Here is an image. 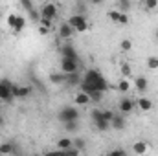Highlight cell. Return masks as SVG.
Listing matches in <instances>:
<instances>
[{"mask_svg": "<svg viewBox=\"0 0 158 156\" xmlns=\"http://www.w3.org/2000/svg\"><path fill=\"white\" fill-rule=\"evenodd\" d=\"M101 99H103V94H101V92H92V94H90V101L101 103Z\"/></svg>", "mask_w": 158, "mask_h": 156, "instance_id": "33", "label": "cell"}, {"mask_svg": "<svg viewBox=\"0 0 158 156\" xmlns=\"http://www.w3.org/2000/svg\"><path fill=\"white\" fill-rule=\"evenodd\" d=\"M17 17H19V15H15V13H9V15H7V26H9L11 30L15 28V22H17Z\"/></svg>", "mask_w": 158, "mask_h": 156, "instance_id": "32", "label": "cell"}, {"mask_svg": "<svg viewBox=\"0 0 158 156\" xmlns=\"http://www.w3.org/2000/svg\"><path fill=\"white\" fill-rule=\"evenodd\" d=\"M125 125H127V121H125V117L121 116V114H116L114 119L110 121V127H112V129H116V130H123V129H125Z\"/></svg>", "mask_w": 158, "mask_h": 156, "instance_id": "15", "label": "cell"}, {"mask_svg": "<svg viewBox=\"0 0 158 156\" xmlns=\"http://www.w3.org/2000/svg\"><path fill=\"white\" fill-rule=\"evenodd\" d=\"M15 151H17V147H15L13 142H4V143H0V156H9V154H13Z\"/></svg>", "mask_w": 158, "mask_h": 156, "instance_id": "12", "label": "cell"}, {"mask_svg": "<svg viewBox=\"0 0 158 156\" xmlns=\"http://www.w3.org/2000/svg\"><path fill=\"white\" fill-rule=\"evenodd\" d=\"M24 28H26V18H24L22 15H19V17H17V22H15V28H13V31L20 33Z\"/></svg>", "mask_w": 158, "mask_h": 156, "instance_id": "23", "label": "cell"}, {"mask_svg": "<svg viewBox=\"0 0 158 156\" xmlns=\"http://www.w3.org/2000/svg\"><path fill=\"white\" fill-rule=\"evenodd\" d=\"M57 147H59V151H70V149H74V140L61 138V140H57Z\"/></svg>", "mask_w": 158, "mask_h": 156, "instance_id": "17", "label": "cell"}, {"mask_svg": "<svg viewBox=\"0 0 158 156\" xmlns=\"http://www.w3.org/2000/svg\"><path fill=\"white\" fill-rule=\"evenodd\" d=\"M2 125H4V116L0 114V127H2Z\"/></svg>", "mask_w": 158, "mask_h": 156, "instance_id": "41", "label": "cell"}, {"mask_svg": "<svg viewBox=\"0 0 158 156\" xmlns=\"http://www.w3.org/2000/svg\"><path fill=\"white\" fill-rule=\"evenodd\" d=\"M116 88H118L119 92H123V94H125V92H129V90H131V81L121 77L118 81V84H116Z\"/></svg>", "mask_w": 158, "mask_h": 156, "instance_id": "22", "label": "cell"}, {"mask_svg": "<svg viewBox=\"0 0 158 156\" xmlns=\"http://www.w3.org/2000/svg\"><path fill=\"white\" fill-rule=\"evenodd\" d=\"M134 86H136L138 92H147L149 81H147V77H143V76H138V77L134 79Z\"/></svg>", "mask_w": 158, "mask_h": 156, "instance_id": "13", "label": "cell"}, {"mask_svg": "<svg viewBox=\"0 0 158 156\" xmlns=\"http://www.w3.org/2000/svg\"><path fill=\"white\" fill-rule=\"evenodd\" d=\"M107 90H109V83H107V79L101 76L99 70L90 68V70L85 72L83 81H81V84H79V92H85L86 96H90L92 92H101V94H105Z\"/></svg>", "mask_w": 158, "mask_h": 156, "instance_id": "1", "label": "cell"}, {"mask_svg": "<svg viewBox=\"0 0 158 156\" xmlns=\"http://www.w3.org/2000/svg\"><path fill=\"white\" fill-rule=\"evenodd\" d=\"M118 24H121V26H127V24H129V17H127V15H123V13H119Z\"/></svg>", "mask_w": 158, "mask_h": 156, "instance_id": "38", "label": "cell"}, {"mask_svg": "<svg viewBox=\"0 0 158 156\" xmlns=\"http://www.w3.org/2000/svg\"><path fill=\"white\" fill-rule=\"evenodd\" d=\"M76 15L86 17V4H85V2H77V4H76Z\"/></svg>", "mask_w": 158, "mask_h": 156, "instance_id": "28", "label": "cell"}, {"mask_svg": "<svg viewBox=\"0 0 158 156\" xmlns=\"http://www.w3.org/2000/svg\"><path fill=\"white\" fill-rule=\"evenodd\" d=\"M134 103H136V107H138L140 110H143V112H149V110H153V101H151L149 97H143V96H142V97H138Z\"/></svg>", "mask_w": 158, "mask_h": 156, "instance_id": "10", "label": "cell"}, {"mask_svg": "<svg viewBox=\"0 0 158 156\" xmlns=\"http://www.w3.org/2000/svg\"><path fill=\"white\" fill-rule=\"evenodd\" d=\"M116 6H118V11H119V13H123V15H127V13H129V9L132 7V4H131L129 0H119Z\"/></svg>", "mask_w": 158, "mask_h": 156, "instance_id": "21", "label": "cell"}, {"mask_svg": "<svg viewBox=\"0 0 158 156\" xmlns=\"http://www.w3.org/2000/svg\"><path fill=\"white\" fill-rule=\"evenodd\" d=\"M134 107H136V103H134V99H131V97H121L118 103V109L119 112H121V116L123 114H131L132 110H134Z\"/></svg>", "mask_w": 158, "mask_h": 156, "instance_id": "8", "label": "cell"}, {"mask_svg": "<svg viewBox=\"0 0 158 156\" xmlns=\"http://www.w3.org/2000/svg\"><path fill=\"white\" fill-rule=\"evenodd\" d=\"M57 15H59V7H57V4H53V2H46V4L40 7V18L53 20Z\"/></svg>", "mask_w": 158, "mask_h": 156, "instance_id": "5", "label": "cell"}, {"mask_svg": "<svg viewBox=\"0 0 158 156\" xmlns=\"http://www.w3.org/2000/svg\"><path fill=\"white\" fill-rule=\"evenodd\" d=\"M11 94H13L15 99H24V97H28V96L31 94V86H20V84H15V83H13Z\"/></svg>", "mask_w": 158, "mask_h": 156, "instance_id": "7", "label": "cell"}, {"mask_svg": "<svg viewBox=\"0 0 158 156\" xmlns=\"http://www.w3.org/2000/svg\"><path fill=\"white\" fill-rule=\"evenodd\" d=\"M66 132H77L79 130V121H70V123H63Z\"/></svg>", "mask_w": 158, "mask_h": 156, "instance_id": "26", "label": "cell"}, {"mask_svg": "<svg viewBox=\"0 0 158 156\" xmlns=\"http://www.w3.org/2000/svg\"><path fill=\"white\" fill-rule=\"evenodd\" d=\"M143 6H145V9H156L158 7V0H145Z\"/></svg>", "mask_w": 158, "mask_h": 156, "instance_id": "35", "label": "cell"}, {"mask_svg": "<svg viewBox=\"0 0 158 156\" xmlns=\"http://www.w3.org/2000/svg\"><path fill=\"white\" fill-rule=\"evenodd\" d=\"M61 53H63V59H70V61H76V63H79L77 50H76L72 44H64V46L61 48Z\"/></svg>", "mask_w": 158, "mask_h": 156, "instance_id": "9", "label": "cell"}, {"mask_svg": "<svg viewBox=\"0 0 158 156\" xmlns=\"http://www.w3.org/2000/svg\"><path fill=\"white\" fill-rule=\"evenodd\" d=\"M94 125H96V129H98V130H101V132H105V130H109V129H110V123H109V121H105L103 117H101V119H98V121H94Z\"/></svg>", "mask_w": 158, "mask_h": 156, "instance_id": "24", "label": "cell"}, {"mask_svg": "<svg viewBox=\"0 0 158 156\" xmlns=\"http://www.w3.org/2000/svg\"><path fill=\"white\" fill-rule=\"evenodd\" d=\"M11 86H13V83L9 79H2L0 81V99L6 101V103H9V105L15 101V97L11 94Z\"/></svg>", "mask_w": 158, "mask_h": 156, "instance_id": "3", "label": "cell"}, {"mask_svg": "<svg viewBox=\"0 0 158 156\" xmlns=\"http://www.w3.org/2000/svg\"><path fill=\"white\" fill-rule=\"evenodd\" d=\"M109 18H110L112 22H116V24H118V18H119V11H118V9H112V11H109Z\"/></svg>", "mask_w": 158, "mask_h": 156, "instance_id": "36", "label": "cell"}, {"mask_svg": "<svg viewBox=\"0 0 158 156\" xmlns=\"http://www.w3.org/2000/svg\"><path fill=\"white\" fill-rule=\"evenodd\" d=\"M81 81H83V77H79V74H70V76H66V84H68V86H79Z\"/></svg>", "mask_w": 158, "mask_h": 156, "instance_id": "20", "label": "cell"}, {"mask_svg": "<svg viewBox=\"0 0 158 156\" xmlns=\"http://www.w3.org/2000/svg\"><path fill=\"white\" fill-rule=\"evenodd\" d=\"M50 83L52 84H64L66 83V76L63 72H53V74H50Z\"/></svg>", "mask_w": 158, "mask_h": 156, "instance_id": "18", "label": "cell"}, {"mask_svg": "<svg viewBox=\"0 0 158 156\" xmlns=\"http://www.w3.org/2000/svg\"><path fill=\"white\" fill-rule=\"evenodd\" d=\"M114 116H116V112H114V110H103V119H105V121H109V123H110V121L114 119Z\"/></svg>", "mask_w": 158, "mask_h": 156, "instance_id": "34", "label": "cell"}, {"mask_svg": "<svg viewBox=\"0 0 158 156\" xmlns=\"http://www.w3.org/2000/svg\"><path fill=\"white\" fill-rule=\"evenodd\" d=\"M20 6H22V7H24L26 11H30V13H31V11L35 9V6H33V2H30V0H20Z\"/></svg>", "mask_w": 158, "mask_h": 156, "instance_id": "31", "label": "cell"}, {"mask_svg": "<svg viewBox=\"0 0 158 156\" xmlns=\"http://www.w3.org/2000/svg\"><path fill=\"white\" fill-rule=\"evenodd\" d=\"M74 101H76L77 105H81V107H85V105L92 103V101H90V96H86L85 92H77V94H76V97H74Z\"/></svg>", "mask_w": 158, "mask_h": 156, "instance_id": "19", "label": "cell"}, {"mask_svg": "<svg viewBox=\"0 0 158 156\" xmlns=\"http://www.w3.org/2000/svg\"><path fill=\"white\" fill-rule=\"evenodd\" d=\"M85 147H86V140H85V138H76V140H74V149L83 151Z\"/></svg>", "mask_w": 158, "mask_h": 156, "instance_id": "29", "label": "cell"}, {"mask_svg": "<svg viewBox=\"0 0 158 156\" xmlns=\"http://www.w3.org/2000/svg\"><path fill=\"white\" fill-rule=\"evenodd\" d=\"M112 154H114V156H129L123 149H116V151H112Z\"/></svg>", "mask_w": 158, "mask_h": 156, "instance_id": "40", "label": "cell"}, {"mask_svg": "<svg viewBox=\"0 0 158 156\" xmlns=\"http://www.w3.org/2000/svg\"><path fill=\"white\" fill-rule=\"evenodd\" d=\"M39 22H40L39 26H44V28H48V30H52V26H53V20H48V18H40Z\"/></svg>", "mask_w": 158, "mask_h": 156, "instance_id": "37", "label": "cell"}, {"mask_svg": "<svg viewBox=\"0 0 158 156\" xmlns=\"http://www.w3.org/2000/svg\"><path fill=\"white\" fill-rule=\"evenodd\" d=\"M61 72H63L64 76L77 74V72H79V63L70 61V59H61Z\"/></svg>", "mask_w": 158, "mask_h": 156, "instance_id": "6", "label": "cell"}, {"mask_svg": "<svg viewBox=\"0 0 158 156\" xmlns=\"http://www.w3.org/2000/svg\"><path fill=\"white\" fill-rule=\"evenodd\" d=\"M50 31H52V30H48V28H44V26H39V33L40 35H50Z\"/></svg>", "mask_w": 158, "mask_h": 156, "instance_id": "39", "label": "cell"}, {"mask_svg": "<svg viewBox=\"0 0 158 156\" xmlns=\"http://www.w3.org/2000/svg\"><path fill=\"white\" fill-rule=\"evenodd\" d=\"M119 70H121V76H123V79H127L131 74H132V68H131V64H129V63H121Z\"/></svg>", "mask_w": 158, "mask_h": 156, "instance_id": "25", "label": "cell"}, {"mask_svg": "<svg viewBox=\"0 0 158 156\" xmlns=\"http://www.w3.org/2000/svg\"><path fill=\"white\" fill-rule=\"evenodd\" d=\"M76 31L70 28V24L68 22H63L61 26H59V37L61 39H64V40H68V39H72V35H74Z\"/></svg>", "mask_w": 158, "mask_h": 156, "instance_id": "11", "label": "cell"}, {"mask_svg": "<svg viewBox=\"0 0 158 156\" xmlns=\"http://www.w3.org/2000/svg\"><path fill=\"white\" fill-rule=\"evenodd\" d=\"M155 39L158 40V30H156V31H155Z\"/></svg>", "mask_w": 158, "mask_h": 156, "instance_id": "42", "label": "cell"}, {"mask_svg": "<svg viewBox=\"0 0 158 156\" xmlns=\"http://www.w3.org/2000/svg\"><path fill=\"white\" fill-rule=\"evenodd\" d=\"M147 68H149V70H158V57L156 55L147 57Z\"/></svg>", "mask_w": 158, "mask_h": 156, "instance_id": "27", "label": "cell"}, {"mask_svg": "<svg viewBox=\"0 0 158 156\" xmlns=\"http://www.w3.org/2000/svg\"><path fill=\"white\" fill-rule=\"evenodd\" d=\"M57 119L61 123H70V121H79V110L76 107H63L57 114Z\"/></svg>", "mask_w": 158, "mask_h": 156, "instance_id": "2", "label": "cell"}, {"mask_svg": "<svg viewBox=\"0 0 158 156\" xmlns=\"http://www.w3.org/2000/svg\"><path fill=\"white\" fill-rule=\"evenodd\" d=\"M33 156H42V154H33Z\"/></svg>", "mask_w": 158, "mask_h": 156, "instance_id": "44", "label": "cell"}, {"mask_svg": "<svg viewBox=\"0 0 158 156\" xmlns=\"http://www.w3.org/2000/svg\"><path fill=\"white\" fill-rule=\"evenodd\" d=\"M42 156H79V151L77 149H70V151H50V153H46V154Z\"/></svg>", "mask_w": 158, "mask_h": 156, "instance_id": "16", "label": "cell"}, {"mask_svg": "<svg viewBox=\"0 0 158 156\" xmlns=\"http://www.w3.org/2000/svg\"><path fill=\"white\" fill-rule=\"evenodd\" d=\"M107 156H114V154H112V151H110V153H109V154H107Z\"/></svg>", "mask_w": 158, "mask_h": 156, "instance_id": "43", "label": "cell"}, {"mask_svg": "<svg viewBox=\"0 0 158 156\" xmlns=\"http://www.w3.org/2000/svg\"><path fill=\"white\" fill-rule=\"evenodd\" d=\"M66 22L70 24V28H72L74 31H86V30H88V20H86V17L72 15Z\"/></svg>", "mask_w": 158, "mask_h": 156, "instance_id": "4", "label": "cell"}, {"mask_svg": "<svg viewBox=\"0 0 158 156\" xmlns=\"http://www.w3.org/2000/svg\"><path fill=\"white\" fill-rule=\"evenodd\" d=\"M119 48H121L123 51H131V50H132V40L131 39H123L121 42H119Z\"/></svg>", "mask_w": 158, "mask_h": 156, "instance_id": "30", "label": "cell"}, {"mask_svg": "<svg viewBox=\"0 0 158 156\" xmlns=\"http://www.w3.org/2000/svg\"><path fill=\"white\" fill-rule=\"evenodd\" d=\"M147 149H149V143L143 142V140H138V142H134V145H132V151H134L136 154H145Z\"/></svg>", "mask_w": 158, "mask_h": 156, "instance_id": "14", "label": "cell"}]
</instances>
